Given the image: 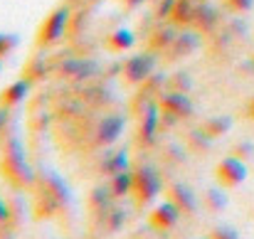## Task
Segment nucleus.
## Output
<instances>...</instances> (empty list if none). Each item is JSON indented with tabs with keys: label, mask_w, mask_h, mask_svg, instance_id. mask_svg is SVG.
Returning a JSON list of instances; mask_svg holds the SVG:
<instances>
[{
	"label": "nucleus",
	"mask_w": 254,
	"mask_h": 239,
	"mask_svg": "<svg viewBox=\"0 0 254 239\" xmlns=\"http://www.w3.org/2000/svg\"><path fill=\"white\" fill-rule=\"evenodd\" d=\"M109 197H114L111 195V190L106 187H96L91 195H89V210L91 212H106L109 210Z\"/></svg>",
	"instance_id": "nucleus-21"
},
{
	"label": "nucleus",
	"mask_w": 254,
	"mask_h": 239,
	"mask_svg": "<svg viewBox=\"0 0 254 239\" xmlns=\"http://www.w3.org/2000/svg\"><path fill=\"white\" fill-rule=\"evenodd\" d=\"M7 217H10V207L0 200V225H2V222H7Z\"/></svg>",
	"instance_id": "nucleus-30"
},
{
	"label": "nucleus",
	"mask_w": 254,
	"mask_h": 239,
	"mask_svg": "<svg viewBox=\"0 0 254 239\" xmlns=\"http://www.w3.org/2000/svg\"><path fill=\"white\" fill-rule=\"evenodd\" d=\"M101 168H104V173H106V175H114V173L128 170V168H126V156H124V153H114V156L106 160Z\"/></svg>",
	"instance_id": "nucleus-23"
},
{
	"label": "nucleus",
	"mask_w": 254,
	"mask_h": 239,
	"mask_svg": "<svg viewBox=\"0 0 254 239\" xmlns=\"http://www.w3.org/2000/svg\"><path fill=\"white\" fill-rule=\"evenodd\" d=\"M215 178H217L220 187L235 190V187H240V185L245 182V178H247V165H245V160L235 158V156L222 158L217 163V168H215Z\"/></svg>",
	"instance_id": "nucleus-5"
},
{
	"label": "nucleus",
	"mask_w": 254,
	"mask_h": 239,
	"mask_svg": "<svg viewBox=\"0 0 254 239\" xmlns=\"http://www.w3.org/2000/svg\"><path fill=\"white\" fill-rule=\"evenodd\" d=\"M69 17H72L69 7H57V10H52V12L47 15V20L42 22L40 32H37V45H40V47H50V45L60 42V40L64 37V32H67Z\"/></svg>",
	"instance_id": "nucleus-2"
},
{
	"label": "nucleus",
	"mask_w": 254,
	"mask_h": 239,
	"mask_svg": "<svg viewBox=\"0 0 254 239\" xmlns=\"http://www.w3.org/2000/svg\"><path fill=\"white\" fill-rule=\"evenodd\" d=\"M158 192H161L158 173L153 168H148V165L136 168L133 170V192H131L136 197V202L138 205H148V202H153L158 197Z\"/></svg>",
	"instance_id": "nucleus-3"
},
{
	"label": "nucleus",
	"mask_w": 254,
	"mask_h": 239,
	"mask_svg": "<svg viewBox=\"0 0 254 239\" xmlns=\"http://www.w3.org/2000/svg\"><path fill=\"white\" fill-rule=\"evenodd\" d=\"M197 47H200V37L195 32H178L166 52H168V60H180V57H190Z\"/></svg>",
	"instance_id": "nucleus-10"
},
{
	"label": "nucleus",
	"mask_w": 254,
	"mask_h": 239,
	"mask_svg": "<svg viewBox=\"0 0 254 239\" xmlns=\"http://www.w3.org/2000/svg\"><path fill=\"white\" fill-rule=\"evenodd\" d=\"M175 35H178V32H175L173 27H158V30L151 35L148 45H151V50H153V52H163V50H168L170 45H173Z\"/></svg>",
	"instance_id": "nucleus-18"
},
{
	"label": "nucleus",
	"mask_w": 254,
	"mask_h": 239,
	"mask_svg": "<svg viewBox=\"0 0 254 239\" xmlns=\"http://www.w3.org/2000/svg\"><path fill=\"white\" fill-rule=\"evenodd\" d=\"M104 215L109 217V225H106V227H109V230H119V225H121V220H124V212H121L119 207H111V210L104 212Z\"/></svg>",
	"instance_id": "nucleus-28"
},
{
	"label": "nucleus",
	"mask_w": 254,
	"mask_h": 239,
	"mask_svg": "<svg viewBox=\"0 0 254 239\" xmlns=\"http://www.w3.org/2000/svg\"><path fill=\"white\" fill-rule=\"evenodd\" d=\"M217 22H220L217 10H215L207 0H200V2H197V7H195L192 27H195L197 32H210V30H215V25H217Z\"/></svg>",
	"instance_id": "nucleus-11"
},
{
	"label": "nucleus",
	"mask_w": 254,
	"mask_h": 239,
	"mask_svg": "<svg viewBox=\"0 0 254 239\" xmlns=\"http://www.w3.org/2000/svg\"><path fill=\"white\" fill-rule=\"evenodd\" d=\"M168 200L183 212V215H192V212H197V197H195V192L188 187V185H183V182H175V185H170L168 187Z\"/></svg>",
	"instance_id": "nucleus-8"
},
{
	"label": "nucleus",
	"mask_w": 254,
	"mask_h": 239,
	"mask_svg": "<svg viewBox=\"0 0 254 239\" xmlns=\"http://www.w3.org/2000/svg\"><path fill=\"white\" fill-rule=\"evenodd\" d=\"M158 109H161L163 116L178 121V119H188V116L192 114V101L188 99V94L168 91V94L158 96Z\"/></svg>",
	"instance_id": "nucleus-6"
},
{
	"label": "nucleus",
	"mask_w": 254,
	"mask_h": 239,
	"mask_svg": "<svg viewBox=\"0 0 254 239\" xmlns=\"http://www.w3.org/2000/svg\"><path fill=\"white\" fill-rule=\"evenodd\" d=\"M27 91H30V81L27 79L12 81L10 86H5V89L0 91V106L12 109V106L22 104V101H25V96H27Z\"/></svg>",
	"instance_id": "nucleus-12"
},
{
	"label": "nucleus",
	"mask_w": 254,
	"mask_h": 239,
	"mask_svg": "<svg viewBox=\"0 0 254 239\" xmlns=\"http://www.w3.org/2000/svg\"><path fill=\"white\" fill-rule=\"evenodd\" d=\"M252 64H254V55H252Z\"/></svg>",
	"instance_id": "nucleus-34"
},
{
	"label": "nucleus",
	"mask_w": 254,
	"mask_h": 239,
	"mask_svg": "<svg viewBox=\"0 0 254 239\" xmlns=\"http://www.w3.org/2000/svg\"><path fill=\"white\" fill-rule=\"evenodd\" d=\"M121 128H124V119H121V116H106L104 123L99 126L96 143H99V146H106V143L116 141V136L121 133Z\"/></svg>",
	"instance_id": "nucleus-15"
},
{
	"label": "nucleus",
	"mask_w": 254,
	"mask_h": 239,
	"mask_svg": "<svg viewBox=\"0 0 254 239\" xmlns=\"http://www.w3.org/2000/svg\"><path fill=\"white\" fill-rule=\"evenodd\" d=\"M230 128H232V119H230V116H212V119H207V121L202 123V131H205L212 141L227 136Z\"/></svg>",
	"instance_id": "nucleus-17"
},
{
	"label": "nucleus",
	"mask_w": 254,
	"mask_h": 239,
	"mask_svg": "<svg viewBox=\"0 0 254 239\" xmlns=\"http://www.w3.org/2000/svg\"><path fill=\"white\" fill-rule=\"evenodd\" d=\"M225 7H230L232 12H250L254 7V0H222Z\"/></svg>",
	"instance_id": "nucleus-27"
},
{
	"label": "nucleus",
	"mask_w": 254,
	"mask_h": 239,
	"mask_svg": "<svg viewBox=\"0 0 254 239\" xmlns=\"http://www.w3.org/2000/svg\"><path fill=\"white\" fill-rule=\"evenodd\" d=\"M0 69H2V64H0Z\"/></svg>",
	"instance_id": "nucleus-35"
},
{
	"label": "nucleus",
	"mask_w": 254,
	"mask_h": 239,
	"mask_svg": "<svg viewBox=\"0 0 254 239\" xmlns=\"http://www.w3.org/2000/svg\"><path fill=\"white\" fill-rule=\"evenodd\" d=\"M119 2H121V5L126 7V10H136V7H138V5H141L143 0H119Z\"/></svg>",
	"instance_id": "nucleus-33"
},
{
	"label": "nucleus",
	"mask_w": 254,
	"mask_h": 239,
	"mask_svg": "<svg viewBox=\"0 0 254 239\" xmlns=\"http://www.w3.org/2000/svg\"><path fill=\"white\" fill-rule=\"evenodd\" d=\"M133 42H136V37H133V32L126 30V27H119V30H114V32H109V35L104 37V47H106L109 52H126V50L133 47Z\"/></svg>",
	"instance_id": "nucleus-13"
},
{
	"label": "nucleus",
	"mask_w": 254,
	"mask_h": 239,
	"mask_svg": "<svg viewBox=\"0 0 254 239\" xmlns=\"http://www.w3.org/2000/svg\"><path fill=\"white\" fill-rule=\"evenodd\" d=\"M225 205H227V197H225L222 190H217V187L205 190V195H202V207H207L210 212H220V210H225Z\"/></svg>",
	"instance_id": "nucleus-20"
},
{
	"label": "nucleus",
	"mask_w": 254,
	"mask_h": 239,
	"mask_svg": "<svg viewBox=\"0 0 254 239\" xmlns=\"http://www.w3.org/2000/svg\"><path fill=\"white\" fill-rule=\"evenodd\" d=\"M158 123H161V109L158 104H148L146 106V114L141 119V126H138V141L141 143H153L156 138V131H158Z\"/></svg>",
	"instance_id": "nucleus-9"
},
{
	"label": "nucleus",
	"mask_w": 254,
	"mask_h": 239,
	"mask_svg": "<svg viewBox=\"0 0 254 239\" xmlns=\"http://www.w3.org/2000/svg\"><path fill=\"white\" fill-rule=\"evenodd\" d=\"M232 156H235V158H240V160H250L254 156V143L252 141H240V143H235Z\"/></svg>",
	"instance_id": "nucleus-26"
},
{
	"label": "nucleus",
	"mask_w": 254,
	"mask_h": 239,
	"mask_svg": "<svg viewBox=\"0 0 254 239\" xmlns=\"http://www.w3.org/2000/svg\"><path fill=\"white\" fill-rule=\"evenodd\" d=\"M180 210L170 202V200H166V202H161V205H156L153 207V212H151V227L153 230H161V232H168V230H173L175 225H178V220H180Z\"/></svg>",
	"instance_id": "nucleus-7"
},
{
	"label": "nucleus",
	"mask_w": 254,
	"mask_h": 239,
	"mask_svg": "<svg viewBox=\"0 0 254 239\" xmlns=\"http://www.w3.org/2000/svg\"><path fill=\"white\" fill-rule=\"evenodd\" d=\"M109 190L114 197H126L133 192V170H121V173H114L111 175V182H109Z\"/></svg>",
	"instance_id": "nucleus-16"
},
{
	"label": "nucleus",
	"mask_w": 254,
	"mask_h": 239,
	"mask_svg": "<svg viewBox=\"0 0 254 239\" xmlns=\"http://www.w3.org/2000/svg\"><path fill=\"white\" fill-rule=\"evenodd\" d=\"M5 126H7V109L0 106V133L5 131Z\"/></svg>",
	"instance_id": "nucleus-32"
},
{
	"label": "nucleus",
	"mask_w": 254,
	"mask_h": 239,
	"mask_svg": "<svg viewBox=\"0 0 254 239\" xmlns=\"http://www.w3.org/2000/svg\"><path fill=\"white\" fill-rule=\"evenodd\" d=\"M195 7H197V2H195V0H175V7H173V12H170V22H173L175 27L192 25Z\"/></svg>",
	"instance_id": "nucleus-14"
},
{
	"label": "nucleus",
	"mask_w": 254,
	"mask_h": 239,
	"mask_svg": "<svg viewBox=\"0 0 254 239\" xmlns=\"http://www.w3.org/2000/svg\"><path fill=\"white\" fill-rule=\"evenodd\" d=\"M163 86H168V79H166L163 74H151L148 79L141 84V94H143L146 99H151V96H163Z\"/></svg>",
	"instance_id": "nucleus-19"
},
{
	"label": "nucleus",
	"mask_w": 254,
	"mask_h": 239,
	"mask_svg": "<svg viewBox=\"0 0 254 239\" xmlns=\"http://www.w3.org/2000/svg\"><path fill=\"white\" fill-rule=\"evenodd\" d=\"M173 7H175V0H158V7H156V15H158V17H170V12H173Z\"/></svg>",
	"instance_id": "nucleus-29"
},
{
	"label": "nucleus",
	"mask_w": 254,
	"mask_h": 239,
	"mask_svg": "<svg viewBox=\"0 0 254 239\" xmlns=\"http://www.w3.org/2000/svg\"><path fill=\"white\" fill-rule=\"evenodd\" d=\"M207 239H240V232H237L235 227H230V225H217V227L210 232Z\"/></svg>",
	"instance_id": "nucleus-25"
},
{
	"label": "nucleus",
	"mask_w": 254,
	"mask_h": 239,
	"mask_svg": "<svg viewBox=\"0 0 254 239\" xmlns=\"http://www.w3.org/2000/svg\"><path fill=\"white\" fill-rule=\"evenodd\" d=\"M245 116L254 121V96H250V101H247V106H245Z\"/></svg>",
	"instance_id": "nucleus-31"
},
{
	"label": "nucleus",
	"mask_w": 254,
	"mask_h": 239,
	"mask_svg": "<svg viewBox=\"0 0 254 239\" xmlns=\"http://www.w3.org/2000/svg\"><path fill=\"white\" fill-rule=\"evenodd\" d=\"M190 89H192V79H190V74H185V72H178V74H173L168 79V91L188 94Z\"/></svg>",
	"instance_id": "nucleus-22"
},
{
	"label": "nucleus",
	"mask_w": 254,
	"mask_h": 239,
	"mask_svg": "<svg viewBox=\"0 0 254 239\" xmlns=\"http://www.w3.org/2000/svg\"><path fill=\"white\" fill-rule=\"evenodd\" d=\"M17 45H20V37H17V35H12V32H0V60H2L5 55H10Z\"/></svg>",
	"instance_id": "nucleus-24"
},
{
	"label": "nucleus",
	"mask_w": 254,
	"mask_h": 239,
	"mask_svg": "<svg viewBox=\"0 0 254 239\" xmlns=\"http://www.w3.org/2000/svg\"><path fill=\"white\" fill-rule=\"evenodd\" d=\"M0 170H2V178H7V182L17 190H25L35 182V175L22 153V143L17 138L7 141V146L2 151V160H0Z\"/></svg>",
	"instance_id": "nucleus-1"
},
{
	"label": "nucleus",
	"mask_w": 254,
	"mask_h": 239,
	"mask_svg": "<svg viewBox=\"0 0 254 239\" xmlns=\"http://www.w3.org/2000/svg\"><path fill=\"white\" fill-rule=\"evenodd\" d=\"M153 72H156V57L151 52H141V55H133L124 62L121 79L131 86H136V84H143Z\"/></svg>",
	"instance_id": "nucleus-4"
}]
</instances>
